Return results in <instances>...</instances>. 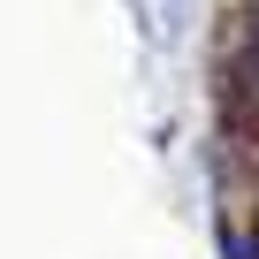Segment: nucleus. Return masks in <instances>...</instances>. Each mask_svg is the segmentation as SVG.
<instances>
[{
	"label": "nucleus",
	"instance_id": "1",
	"mask_svg": "<svg viewBox=\"0 0 259 259\" xmlns=\"http://www.w3.org/2000/svg\"><path fill=\"white\" fill-rule=\"evenodd\" d=\"M251 244H259V229H251Z\"/></svg>",
	"mask_w": 259,
	"mask_h": 259
}]
</instances>
